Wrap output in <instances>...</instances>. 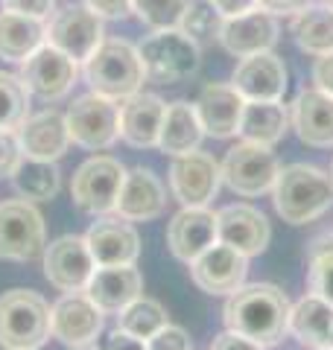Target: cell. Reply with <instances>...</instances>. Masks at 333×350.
I'll return each mask as SVG.
<instances>
[{
    "label": "cell",
    "mask_w": 333,
    "mask_h": 350,
    "mask_svg": "<svg viewBox=\"0 0 333 350\" xmlns=\"http://www.w3.org/2000/svg\"><path fill=\"white\" fill-rule=\"evenodd\" d=\"M219 170H222V184L231 193L243 196V199H258L263 193H272L275 178L281 172V163H278L272 146L240 140L237 146H231L225 152Z\"/></svg>",
    "instance_id": "6"
},
{
    "label": "cell",
    "mask_w": 333,
    "mask_h": 350,
    "mask_svg": "<svg viewBox=\"0 0 333 350\" xmlns=\"http://www.w3.org/2000/svg\"><path fill=\"white\" fill-rule=\"evenodd\" d=\"M193 105H196L199 123H202L208 137L228 140V137L240 135V117H243V105H246V100L240 96V91L234 85L210 82L199 91Z\"/></svg>",
    "instance_id": "23"
},
{
    "label": "cell",
    "mask_w": 333,
    "mask_h": 350,
    "mask_svg": "<svg viewBox=\"0 0 333 350\" xmlns=\"http://www.w3.org/2000/svg\"><path fill=\"white\" fill-rule=\"evenodd\" d=\"M97 269L85 237L64 234L44 245V278L59 292H82Z\"/></svg>",
    "instance_id": "12"
},
{
    "label": "cell",
    "mask_w": 333,
    "mask_h": 350,
    "mask_svg": "<svg viewBox=\"0 0 333 350\" xmlns=\"http://www.w3.org/2000/svg\"><path fill=\"white\" fill-rule=\"evenodd\" d=\"M330 3H333V0H330Z\"/></svg>",
    "instance_id": "49"
},
{
    "label": "cell",
    "mask_w": 333,
    "mask_h": 350,
    "mask_svg": "<svg viewBox=\"0 0 333 350\" xmlns=\"http://www.w3.org/2000/svg\"><path fill=\"white\" fill-rule=\"evenodd\" d=\"M21 161H24V149H21L18 131L0 129V178H12Z\"/></svg>",
    "instance_id": "38"
},
{
    "label": "cell",
    "mask_w": 333,
    "mask_h": 350,
    "mask_svg": "<svg viewBox=\"0 0 333 350\" xmlns=\"http://www.w3.org/2000/svg\"><path fill=\"white\" fill-rule=\"evenodd\" d=\"M313 82H316L319 91H325V94L333 96V53L316 59V64H313Z\"/></svg>",
    "instance_id": "45"
},
{
    "label": "cell",
    "mask_w": 333,
    "mask_h": 350,
    "mask_svg": "<svg viewBox=\"0 0 333 350\" xmlns=\"http://www.w3.org/2000/svg\"><path fill=\"white\" fill-rule=\"evenodd\" d=\"M307 286L321 301L333 304V234L313 239L307 248Z\"/></svg>",
    "instance_id": "34"
},
{
    "label": "cell",
    "mask_w": 333,
    "mask_h": 350,
    "mask_svg": "<svg viewBox=\"0 0 333 350\" xmlns=\"http://www.w3.org/2000/svg\"><path fill=\"white\" fill-rule=\"evenodd\" d=\"M50 338V304L32 289L0 295V347L38 350Z\"/></svg>",
    "instance_id": "4"
},
{
    "label": "cell",
    "mask_w": 333,
    "mask_h": 350,
    "mask_svg": "<svg viewBox=\"0 0 333 350\" xmlns=\"http://www.w3.org/2000/svg\"><path fill=\"white\" fill-rule=\"evenodd\" d=\"M18 140L24 149V158H36V161H59L71 146V131H68V120L62 111H38L29 114L24 120V126L18 129Z\"/></svg>",
    "instance_id": "25"
},
{
    "label": "cell",
    "mask_w": 333,
    "mask_h": 350,
    "mask_svg": "<svg viewBox=\"0 0 333 350\" xmlns=\"http://www.w3.org/2000/svg\"><path fill=\"white\" fill-rule=\"evenodd\" d=\"M0 6L9 9V12L38 18V21H47L56 12V0H0Z\"/></svg>",
    "instance_id": "40"
},
{
    "label": "cell",
    "mask_w": 333,
    "mask_h": 350,
    "mask_svg": "<svg viewBox=\"0 0 333 350\" xmlns=\"http://www.w3.org/2000/svg\"><path fill=\"white\" fill-rule=\"evenodd\" d=\"M166 114V103L155 94H132L120 103V140L132 149H152L158 146L161 123Z\"/></svg>",
    "instance_id": "24"
},
{
    "label": "cell",
    "mask_w": 333,
    "mask_h": 350,
    "mask_svg": "<svg viewBox=\"0 0 333 350\" xmlns=\"http://www.w3.org/2000/svg\"><path fill=\"white\" fill-rule=\"evenodd\" d=\"M321 350H333V347H321Z\"/></svg>",
    "instance_id": "48"
},
{
    "label": "cell",
    "mask_w": 333,
    "mask_h": 350,
    "mask_svg": "<svg viewBox=\"0 0 333 350\" xmlns=\"http://www.w3.org/2000/svg\"><path fill=\"white\" fill-rule=\"evenodd\" d=\"M82 73L94 94H103L117 103L138 94L147 82V70H143L138 47L123 38L99 41V47L82 62Z\"/></svg>",
    "instance_id": "3"
},
{
    "label": "cell",
    "mask_w": 333,
    "mask_h": 350,
    "mask_svg": "<svg viewBox=\"0 0 333 350\" xmlns=\"http://www.w3.org/2000/svg\"><path fill=\"white\" fill-rule=\"evenodd\" d=\"M68 131L71 144L88 152H99L117 144L120 137V103L108 100L103 94H82L68 108Z\"/></svg>",
    "instance_id": "8"
},
{
    "label": "cell",
    "mask_w": 333,
    "mask_h": 350,
    "mask_svg": "<svg viewBox=\"0 0 333 350\" xmlns=\"http://www.w3.org/2000/svg\"><path fill=\"white\" fill-rule=\"evenodd\" d=\"M217 231H219V243L231 245L249 260L263 254L272 239V225H269V219H266V213L246 202L219 207Z\"/></svg>",
    "instance_id": "15"
},
{
    "label": "cell",
    "mask_w": 333,
    "mask_h": 350,
    "mask_svg": "<svg viewBox=\"0 0 333 350\" xmlns=\"http://www.w3.org/2000/svg\"><path fill=\"white\" fill-rule=\"evenodd\" d=\"M47 41V24L9 9H0V59L24 64Z\"/></svg>",
    "instance_id": "30"
},
{
    "label": "cell",
    "mask_w": 333,
    "mask_h": 350,
    "mask_svg": "<svg viewBox=\"0 0 333 350\" xmlns=\"http://www.w3.org/2000/svg\"><path fill=\"white\" fill-rule=\"evenodd\" d=\"M290 312L293 304L281 286L243 283L237 292L225 298L222 321H225V330H234L263 347H272L290 333Z\"/></svg>",
    "instance_id": "1"
},
{
    "label": "cell",
    "mask_w": 333,
    "mask_h": 350,
    "mask_svg": "<svg viewBox=\"0 0 333 350\" xmlns=\"http://www.w3.org/2000/svg\"><path fill=\"white\" fill-rule=\"evenodd\" d=\"M164 324H170V315H166V310L158 301L147 298V295H140V298H135L129 306H123V310L117 312V327L120 330L135 336V338H143V342H147L149 336L158 333Z\"/></svg>",
    "instance_id": "33"
},
{
    "label": "cell",
    "mask_w": 333,
    "mask_h": 350,
    "mask_svg": "<svg viewBox=\"0 0 333 350\" xmlns=\"http://www.w3.org/2000/svg\"><path fill=\"white\" fill-rule=\"evenodd\" d=\"M29 117V91L21 76L0 70V129L18 131Z\"/></svg>",
    "instance_id": "35"
},
{
    "label": "cell",
    "mask_w": 333,
    "mask_h": 350,
    "mask_svg": "<svg viewBox=\"0 0 333 350\" xmlns=\"http://www.w3.org/2000/svg\"><path fill=\"white\" fill-rule=\"evenodd\" d=\"M103 38V18L94 15L88 6H68L62 12H56L47 24V44L68 53L76 64H82L91 56Z\"/></svg>",
    "instance_id": "14"
},
{
    "label": "cell",
    "mask_w": 333,
    "mask_h": 350,
    "mask_svg": "<svg viewBox=\"0 0 333 350\" xmlns=\"http://www.w3.org/2000/svg\"><path fill=\"white\" fill-rule=\"evenodd\" d=\"M222 184L219 161L208 152H187L175 155L170 163V193L182 207H202L210 199H217Z\"/></svg>",
    "instance_id": "10"
},
{
    "label": "cell",
    "mask_w": 333,
    "mask_h": 350,
    "mask_svg": "<svg viewBox=\"0 0 333 350\" xmlns=\"http://www.w3.org/2000/svg\"><path fill=\"white\" fill-rule=\"evenodd\" d=\"M85 295L103 312H120L143 295V275L135 269V262L132 266H97L85 286Z\"/></svg>",
    "instance_id": "26"
},
{
    "label": "cell",
    "mask_w": 333,
    "mask_h": 350,
    "mask_svg": "<svg viewBox=\"0 0 333 350\" xmlns=\"http://www.w3.org/2000/svg\"><path fill=\"white\" fill-rule=\"evenodd\" d=\"M205 137V129L199 123L196 105L187 100H175L166 105L164 123H161V135H158V149L164 155H187V152L199 149Z\"/></svg>",
    "instance_id": "28"
},
{
    "label": "cell",
    "mask_w": 333,
    "mask_h": 350,
    "mask_svg": "<svg viewBox=\"0 0 333 350\" xmlns=\"http://www.w3.org/2000/svg\"><path fill=\"white\" fill-rule=\"evenodd\" d=\"M138 53H140L143 70H147V79L158 85L190 79L199 70V62H202L199 44L190 36H184L179 27L155 29L152 36H147L138 44Z\"/></svg>",
    "instance_id": "5"
},
{
    "label": "cell",
    "mask_w": 333,
    "mask_h": 350,
    "mask_svg": "<svg viewBox=\"0 0 333 350\" xmlns=\"http://www.w3.org/2000/svg\"><path fill=\"white\" fill-rule=\"evenodd\" d=\"M290 333L310 350L333 347V304L307 292L301 301L293 304Z\"/></svg>",
    "instance_id": "27"
},
{
    "label": "cell",
    "mask_w": 333,
    "mask_h": 350,
    "mask_svg": "<svg viewBox=\"0 0 333 350\" xmlns=\"http://www.w3.org/2000/svg\"><path fill=\"white\" fill-rule=\"evenodd\" d=\"M310 6V0H258V9H263V12H269V15H298V12H304V9Z\"/></svg>",
    "instance_id": "44"
},
{
    "label": "cell",
    "mask_w": 333,
    "mask_h": 350,
    "mask_svg": "<svg viewBox=\"0 0 333 350\" xmlns=\"http://www.w3.org/2000/svg\"><path fill=\"white\" fill-rule=\"evenodd\" d=\"M210 350H266V347L258 345V342H251V338H246V336L234 333V330H225V333H219L214 338Z\"/></svg>",
    "instance_id": "42"
},
{
    "label": "cell",
    "mask_w": 333,
    "mask_h": 350,
    "mask_svg": "<svg viewBox=\"0 0 333 350\" xmlns=\"http://www.w3.org/2000/svg\"><path fill=\"white\" fill-rule=\"evenodd\" d=\"M219 27H222V18L208 0H196V3H187L184 15L179 21V29L184 36H190L196 44L199 41H210V38H219Z\"/></svg>",
    "instance_id": "37"
},
{
    "label": "cell",
    "mask_w": 333,
    "mask_h": 350,
    "mask_svg": "<svg viewBox=\"0 0 333 350\" xmlns=\"http://www.w3.org/2000/svg\"><path fill=\"white\" fill-rule=\"evenodd\" d=\"M272 202L286 225L316 222L333 207V175L313 163L281 167L272 187Z\"/></svg>",
    "instance_id": "2"
},
{
    "label": "cell",
    "mask_w": 333,
    "mask_h": 350,
    "mask_svg": "<svg viewBox=\"0 0 333 350\" xmlns=\"http://www.w3.org/2000/svg\"><path fill=\"white\" fill-rule=\"evenodd\" d=\"M290 129V108L281 100H246L240 117V137L260 146H275Z\"/></svg>",
    "instance_id": "29"
},
{
    "label": "cell",
    "mask_w": 333,
    "mask_h": 350,
    "mask_svg": "<svg viewBox=\"0 0 333 350\" xmlns=\"http://www.w3.org/2000/svg\"><path fill=\"white\" fill-rule=\"evenodd\" d=\"M208 3L217 9L219 18H237L258 9V0H208Z\"/></svg>",
    "instance_id": "46"
},
{
    "label": "cell",
    "mask_w": 333,
    "mask_h": 350,
    "mask_svg": "<svg viewBox=\"0 0 333 350\" xmlns=\"http://www.w3.org/2000/svg\"><path fill=\"white\" fill-rule=\"evenodd\" d=\"M249 275V257H243L225 243H214L205 254L190 262V280L205 295H228L237 292Z\"/></svg>",
    "instance_id": "16"
},
{
    "label": "cell",
    "mask_w": 333,
    "mask_h": 350,
    "mask_svg": "<svg viewBox=\"0 0 333 350\" xmlns=\"http://www.w3.org/2000/svg\"><path fill=\"white\" fill-rule=\"evenodd\" d=\"M85 6L99 18H126L132 12V0H85Z\"/></svg>",
    "instance_id": "41"
},
{
    "label": "cell",
    "mask_w": 333,
    "mask_h": 350,
    "mask_svg": "<svg viewBox=\"0 0 333 350\" xmlns=\"http://www.w3.org/2000/svg\"><path fill=\"white\" fill-rule=\"evenodd\" d=\"M12 184L21 193V199L29 202H50L59 196L62 187V172L56 167V161H36L24 158L12 172Z\"/></svg>",
    "instance_id": "32"
},
{
    "label": "cell",
    "mask_w": 333,
    "mask_h": 350,
    "mask_svg": "<svg viewBox=\"0 0 333 350\" xmlns=\"http://www.w3.org/2000/svg\"><path fill=\"white\" fill-rule=\"evenodd\" d=\"M73 350H97V347H91V345H85V347H73Z\"/></svg>",
    "instance_id": "47"
},
{
    "label": "cell",
    "mask_w": 333,
    "mask_h": 350,
    "mask_svg": "<svg viewBox=\"0 0 333 350\" xmlns=\"http://www.w3.org/2000/svg\"><path fill=\"white\" fill-rule=\"evenodd\" d=\"M278 36H281L278 18L263 12V9H251V12L237 18H222L219 27V44L237 59L272 50L278 44Z\"/></svg>",
    "instance_id": "19"
},
{
    "label": "cell",
    "mask_w": 333,
    "mask_h": 350,
    "mask_svg": "<svg viewBox=\"0 0 333 350\" xmlns=\"http://www.w3.org/2000/svg\"><path fill=\"white\" fill-rule=\"evenodd\" d=\"M290 126L304 146H333V96L319 88H304L290 105Z\"/></svg>",
    "instance_id": "22"
},
{
    "label": "cell",
    "mask_w": 333,
    "mask_h": 350,
    "mask_svg": "<svg viewBox=\"0 0 333 350\" xmlns=\"http://www.w3.org/2000/svg\"><path fill=\"white\" fill-rule=\"evenodd\" d=\"M99 350H147V342H143V338H135V336L123 333L120 327H114V330H111V333L103 338Z\"/></svg>",
    "instance_id": "43"
},
{
    "label": "cell",
    "mask_w": 333,
    "mask_h": 350,
    "mask_svg": "<svg viewBox=\"0 0 333 350\" xmlns=\"http://www.w3.org/2000/svg\"><path fill=\"white\" fill-rule=\"evenodd\" d=\"M293 38L298 44V50L307 56H328L333 53V3H310L304 12H298L293 18Z\"/></svg>",
    "instance_id": "31"
},
{
    "label": "cell",
    "mask_w": 333,
    "mask_h": 350,
    "mask_svg": "<svg viewBox=\"0 0 333 350\" xmlns=\"http://www.w3.org/2000/svg\"><path fill=\"white\" fill-rule=\"evenodd\" d=\"M103 310L82 292H64L50 306V336L68 347H85L103 333Z\"/></svg>",
    "instance_id": "13"
},
{
    "label": "cell",
    "mask_w": 333,
    "mask_h": 350,
    "mask_svg": "<svg viewBox=\"0 0 333 350\" xmlns=\"http://www.w3.org/2000/svg\"><path fill=\"white\" fill-rule=\"evenodd\" d=\"M76 73H79V64L47 41L21 64V82L27 85L29 94H36L44 103H56L68 96L76 82Z\"/></svg>",
    "instance_id": "11"
},
{
    "label": "cell",
    "mask_w": 333,
    "mask_h": 350,
    "mask_svg": "<svg viewBox=\"0 0 333 350\" xmlns=\"http://www.w3.org/2000/svg\"><path fill=\"white\" fill-rule=\"evenodd\" d=\"M219 243V231H217V213L208 204L202 207H182L179 213L170 219L166 225V245H170L173 257L182 262H190L205 254V251Z\"/></svg>",
    "instance_id": "17"
},
{
    "label": "cell",
    "mask_w": 333,
    "mask_h": 350,
    "mask_svg": "<svg viewBox=\"0 0 333 350\" xmlns=\"http://www.w3.org/2000/svg\"><path fill=\"white\" fill-rule=\"evenodd\" d=\"M166 207V187L161 178L147 167L126 170L123 187H120L114 216L126 219V222H152L158 219Z\"/></svg>",
    "instance_id": "21"
},
{
    "label": "cell",
    "mask_w": 333,
    "mask_h": 350,
    "mask_svg": "<svg viewBox=\"0 0 333 350\" xmlns=\"http://www.w3.org/2000/svg\"><path fill=\"white\" fill-rule=\"evenodd\" d=\"M231 85L240 91L243 100H284L286 88H290V73H286L281 56L266 50L243 59Z\"/></svg>",
    "instance_id": "20"
},
{
    "label": "cell",
    "mask_w": 333,
    "mask_h": 350,
    "mask_svg": "<svg viewBox=\"0 0 333 350\" xmlns=\"http://www.w3.org/2000/svg\"><path fill=\"white\" fill-rule=\"evenodd\" d=\"M147 350H193L190 336L179 324H164L158 333L147 338Z\"/></svg>",
    "instance_id": "39"
},
{
    "label": "cell",
    "mask_w": 333,
    "mask_h": 350,
    "mask_svg": "<svg viewBox=\"0 0 333 350\" xmlns=\"http://www.w3.org/2000/svg\"><path fill=\"white\" fill-rule=\"evenodd\" d=\"M330 175H333V172H330Z\"/></svg>",
    "instance_id": "50"
},
{
    "label": "cell",
    "mask_w": 333,
    "mask_h": 350,
    "mask_svg": "<svg viewBox=\"0 0 333 350\" xmlns=\"http://www.w3.org/2000/svg\"><path fill=\"white\" fill-rule=\"evenodd\" d=\"M126 178V167L111 155H94L82 161L71 181V199L88 216L114 213L120 187Z\"/></svg>",
    "instance_id": "7"
},
{
    "label": "cell",
    "mask_w": 333,
    "mask_h": 350,
    "mask_svg": "<svg viewBox=\"0 0 333 350\" xmlns=\"http://www.w3.org/2000/svg\"><path fill=\"white\" fill-rule=\"evenodd\" d=\"M47 245L44 216L29 199H9L0 204V260L27 262Z\"/></svg>",
    "instance_id": "9"
},
{
    "label": "cell",
    "mask_w": 333,
    "mask_h": 350,
    "mask_svg": "<svg viewBox=\"0 0 333 350\" xmlns=\"http://www.w3.org/2000/svg\"><path fill=\"white\" fill-rule=\"evenodd\" d=\"M187 3L190 0H132V12L149 29H170L179 27Z\"/></svg>",
    "instance_id": "36"
},
{
    "label": "cell",
    "mask_w": 333,
    "mask_h": 350,
    "mask_svg": "<svg viewBox=\"0 0 333 350\" xmlns=\"http://www.w3.org/2000/svg\"><path fill=\"white\" fill-rule=\"evenodd\" d=\"M85 243L97 266H132L140 257V237L120 216H99L88 228Z\"/></svg>",
    "instance_id": "18"
}]
</instances>
